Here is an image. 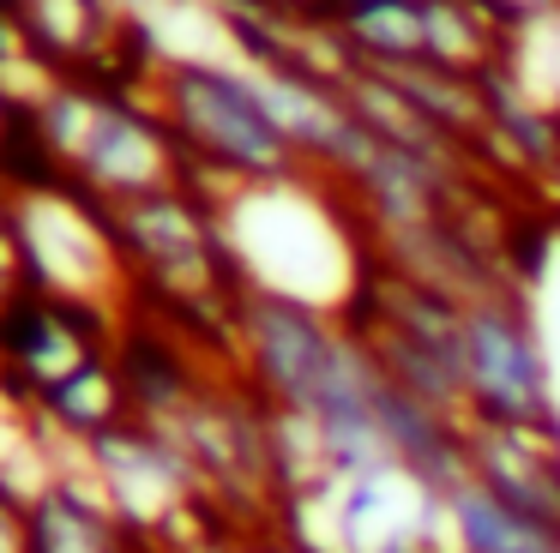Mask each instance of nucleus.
I'll use <instances>...</instances> for the list:
<instances>
[{
  "label": "nucleus",
  "mask_w": 560,
  "mask_h": 553,
  "mask_svg": "<svg viewBox=\"0 0 560 553\" xmlns=\"http://www.w3.org/2000/svg\"><path fill=\"white\" fill-rule=\"evenodd\" d=\"M109 216H115V240H121L127 276L139 289H151L163 307L187 313V319L230 325L242 283L230 271V252H223V235H218V211H211L199 180L109 204Z\"/></svg>",
  "instance_id": "f03ea898"
},
{
  "label": "nucleus",
  "mask_w": 560,
  "mask_h": 553,
  "mask_svg": "<svg viewBox=\"0 0 560 553\" xmlns=\"http://www.w3.org/2000/svg\"><path fill=\"white\" fill-rule=\"evenodd\" d=\"M37 415L49 421V427H61L67 439H79V445H91V439H103L109 427L133 421V397H127L121 361L115 355L91 361L85 373H73L67 385H55V391L43 397Z\"/></svg>",
  "instance_id": "ddd939ff"
},
{
  "label": "nucleus",
  "mask_w": 560,
  "mask_h": 553,
  "mask_svg": "<svg viewBox=\"0 0 560 553\" xmlns=\"http://www.w3.org/2000/svg\"><path fill=\"white\" fill-rule=\"evenodd\" d=\"M440 536H446V553H560V529L512 511L476 475L446 487V499H440Z\"/></svg>",
  "instance_id": "9d476101"
},
{
  "label": "nucleus",
  "mask_w": 560,
  "mask_h": 553,
  "mask_svg": "<svg viewBox=\"0 0 560 553\" xmlns=\"http://www.w3.org/2000/svg\"><path fill=\"white\" fill-rule=\"evenodd\" d=\"M482 7L494 12L506 31H524V24H536V19H555L560 0H482Z\"/></svg>",
  "instance_id": "f3484780"
},
{
  "label": "nucleus",
  "mask_w": 560,
  "mask_h": 553,
  "mask_svg": "<svg viewBox=\"0 0 560 553\" xmlns=\"http://www.w3.org/2000/svg\"><path fill=\"white\" fill-rule=\"evenodd\" d=\"M25 252H19V223H13V187L0 175V313L25 295Z\"/></svg>",
  "instance_id": "2eb2a0df"
},
{
  "label": "nucleus",
  "mask_w": 560,
  "mask_h": 553,
  "mask_svg": "<svg viewBox=\"0 0 560 553\" xmlns=\"http://www.w3.org/2000/svg\"><path fill=\"white\" fill-rule=\"evenodd\" d=\"M464 457H470V475L494 499H506L512 511L560 529V439L555 433L470 421L464 427Z\"/></svg>",
  "instance_id": "6e6552de"
},
{
  "label": "nucleus",
  "mask_w": 560,
  "mask_h": 553,
  "mask_svg": "<svg viewBox=\"0 0 560 553\" xmlns=\"http://www.w3.org/2000/svg\"><path fill=\"white\" fill-rule=\"evenodd\" d=\"M458 373H464V409L482 427H530L555 433V379L536 337L530 313L506 295L464 301L458 313Z\"/></svg>",
  "instance_id": "20e7f679"
},
{
  "label": "nucleus",
  "mask_w": 560,
  "mask_h": 553,
  "mask_svg": "<svg viewBox=\"0 0 560 553\" xmlns=\"http://www.w3.org/2000/svg\"><path fill=\"white\" fill-rule=\"evenodd\" d=\"M512 31L482 7V0H422V60L464 79H488L506 67Z\"/></svg>",
  "instance_id": "f8f14e48"
},
{
  "label": "nucleus",
  "mask_w": 560,
  "mask_h": 553,
  "mask_svg": "<svg viewBox=\"0 0 560 553\" xmlns=\"http://www.w3.org/2000/svg\"><path fill=\"white\" fill-rule=\"evenodd\" d=\"M0 553H31V499L0 487Z\"/></svg>",
  "instance_id": "dca6fc26"
},
{
  "label": "nucleus",
  "mask_w": 560,
  "mask_h": 553,
  "mask_svg": "<svg viewBox=\"0 0 560 553\" xmlns=\"http://www.w3.org/2000/svg\"><path fill=\"white\" fill-rule=\"evenodd\" d=\"M13 187V223H19V252H25V283L37 295L73 301V307L109 313L133 289L115 240L109 204H97L85 187L61 175L37 180H7Z\"/></svg>",
  "instance_id": "7ed1b4c3"
},
{
  "label": "nucleus",
  "mask_w": 560,
  "mask_h": 553,
  "mask_svg": "<svg viewBox=\"0 0 560 553\" xmlns=\"http://www.w3.org/2000/svg\"><path fill=\"white\" fill-rule=\"evenodd\" d=\"M0 7H19V0H0Z\"/></svg>",
  "instance_id": "aec40b11"
},
{
  "label": "nucleus",
  "mask_w": 560,
  "mask_h": 553,
  "mask_svg": "<svg viewBox=\"0 0 560 553\" xmlns=\"http://www.w3.org/2000/svg\"><path fill=\"white\" fill-rule=\"evenodd\" d=\"M31 553H145L97 481L49 475L31 493Z\"/></svg>",
  "instance_id": "1a4fd4ad"
},
{
  "label": "nucleus",
  "mask_w": 560,
  "mask_h": 553,
  "mask_svg": "<svg viewBox=\"0 0 560 553\" xmlns=\"http://www.w3.org/2000/svg\"><path fill=\"white\" fill-rule=\"evenodd\" d=\"M103 355H109V325L91 307L25 289L13 307L0 313V385L13 397H25L31 409Z\"/></svg>",
  "instance_id": "0eeeda50"
},
{
  "label": "nucleus",
  "mask_w": 560,
  "mask_h": 553,
  "mask_svg": "<svg viewBox=\"0 0 560 553\" xmlns=\"http://www.w3.org/2000/svg\"><path fill=\"white\" fill-rule=\"evenodd\" d=\"M19 132H25V115H19L7 96H0V163L13 156V144H19Z\"/></svg>",
  "instance_id": "a211bd4d"
},
{
  "label": "nucleus",
  "mask_w": 560,
  "mask_h": 553,
  "mask_svg": "<svg viewBox=\"0 0 560 553\" xmlns=\"http://www.w3.org/2000/svg\"><path fill=\"white\" fill-rule=\"evenodd\" d=\"M331 31L343 36L355 67H410L422 60V0H355L343 12H326Z\"/></svg>",
  "instance_id": "4468645a"
},
{
  "label": "nucleus",
  "mask_w": 560,
  "mask_h": 553,
  "mask_svg": "<svg viewBox=\"0 0 560 553\" xmlns=\"http://www.w3.org/2000/svg\"><path fill=\"white\" fill-rule=\"evenodd\" d=\"M85 457H91V475H97L103 499L115 505V517H121L139 541L175 529V517L206 493L182 445L139 415L121 421V427H109L103 439H91Z\"/></svg>",
  "instance_id": "423d86ee"
},
{
  "label": "nucleus",
  "mask_w": 560,
  "mask_h": 553,
  "mask_svg": "<svg viewBox=\"0 0 560 553\" xmlns=\"http://www.w3.org/2000/svg\"><path fill=\"white\" fill-rule=\"evenodd\" d=\"M61 180L85 187L97 204H127V199H145V192L182 187V180H194V168H187L163 108L151 103V91L139 96V91L103 84Z\"/></svg>",
  "instance_id": "39448f33"
},
{
  "label": "nucleus",
  "mask_w": 560,
  "mask_h": 553,
  "mask_svg": "<svg viewBox=\"0 0 560 553\" xmlns=\"http://www.w3.org/2000/svg\"><path fill=\"white\" fill-rule=\"evenodd\" d=\"M13 12L49 67L85 72V79H97L103 60H109V43L121 36V12L109 0H19Z\"/></svg>",
  "instance_id": "9b49d317"
},
{
  "label": "nucleus",
  "mask_w": 560,
  "mask_h": 553,
  "mask_svg": "<svg viewBox=\"0 0 560 553\" xmlns=\"http://www.w3.org/2000/svg\"><path fill=\"white\" fill-rule=\"evenodd\" d=\"M314 7H326V12H343V7H355V0H314Z\"/></svg>",
  "instance_id": "6ab92c4d"
},
{
  "label": "nucleus",
  "mask_w": 560,
  "mask_h": 553,
  "mask_svg": "<svg viewBox=\"0 0 560 553\" xmlns=\"http://www.w3.org/2000/svg\"><path fill=\"white\" fill-rule=\"evenodd\" d=\"M151 103L163 108L175 144L199 187H235V180H283L307 168L278 132L259 79L218 60H170L151 72Z\"/></svg>",
  "instance_id": "f257e3e1"
}]
</instances>
